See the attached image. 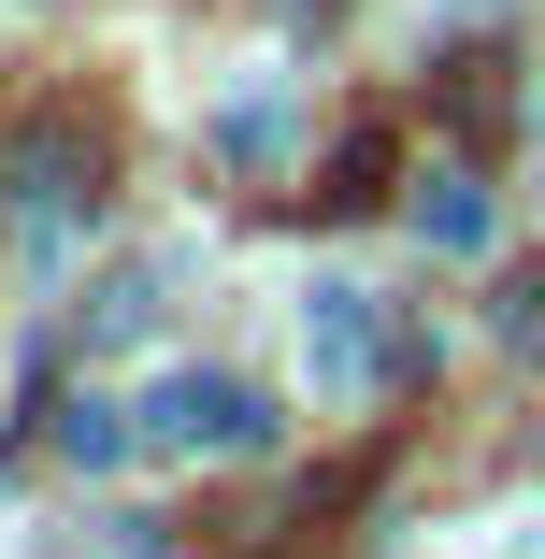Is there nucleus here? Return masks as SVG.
Instances as JSON below:
<instances>
[{
  "label": "nucleus",
  "instance_id": "6",
  "mask_svg": "<svg viewBox=\"0 0 545 559\" xmlns=\"http://www.w3.org/2000/svg\"><path fill=\"white\" fill-rule=\"evenodd\" d=\"M130 330H158V273H116L86 301V345H130Z\"/></svg>",
  "mask_w": 545,
  "mask_h": 559
},
{
  "label": "nucleus",
  "instance_id": "2",
  "mask_svg": "<svg viewBox=\"0 0 545 559\" xmlns=\"http://www.w3.org/2000/svg\"><path fill=\"white\" fill-rule=\"evenodd\" d=\"M301 373H316V402H359V388L388 373V345H374V287H316V301H301Z\"/></svg>",
  "mask_w": 545,
  "mask_h": 559
},
{
  "label": "nucleus",
  "instance_id": "1",
  "mask_svg": "<svg viewBox=\"0 0 545 559\" xmlns=\"http://www.w3.org/2000/svg\"><path fill=\"white\" fill-rule=\"evenodd\" d=\"M144 444H158V460H259V444H273V416H259V388H230V373H158L144 388Z\"/></svg>",
  "mask_w": 545,
  "mask_h": 559
},
{
  "label": "nucleus",
  "instance_id": "4",
  "mask_svg": "<svg viewBox=\"0 0 545 559\" xmlns=\"http://www.w3.org/2000/svg\"><path fill=\"white\" fill-rule=\"evenodd\" d=\"M58 187H72V130H29L15 173H0V201H15V215H58Z\"/></svg>",
  "mask_w": 545,
  "mask_h": 559
},
{
  "label": "nucleus",
  "instance_id": "8",
  "mask_svg": "<svg viewBox=\"0 0 545 559\" xmlns=\"http://www.w3.org/2000/svg\"><path fill=\"white\" fill-rule=\"evenodd\" d=\"M502 330H517V345H545V287H502Z\"/></svg>",
  "mask_w": 545,
  "mask_h": 559
},
{
  "label": "nucleus",
  "instance_id": "5",
  "mask_svg": "<svg viewBox=\"0 0 545 559\" xmlns=\"http://www.w3.org/2000/svg\"><path fill=\"white\" fill-rule=\"evenodd\" d=\"M416 230L474 259V245H488V201H474V173H430V201H416Z\"/></svg>",
  "mask_w": 545,
  "mask_h": 559
},
{
  "label": "nucleus",
  "instance_id": "3",
  "mask_svg": "<svg viewBox=\"0 0 545 559\" xmlns=\"http://www.w3.org/2000/svg\"><path fill=\"white\" fill-rule=\"evenodd\" d=\"M130 444H144V430H130V402H100V388H86V402L58 416V460H72V474H100V460H130Z\"/></svg>",
  "mask_w": 545,
  "mask_h": 559
},
{
  "label": "nucleus",
  "instance_id": "7",
  "mask_svg": "<svg viewBox=\"0 0 545 559\" xmlns=\"http://www.w3.org/2000/svg\"><path fill=\"white\" fill-rule=\"evenodd\" d=\"M331 201H345V215H359V201H388V130H359V144L331 158Z\"/></svg>",
  "mask_w": 545,
  "mask_h": 559
}]
</instances>
